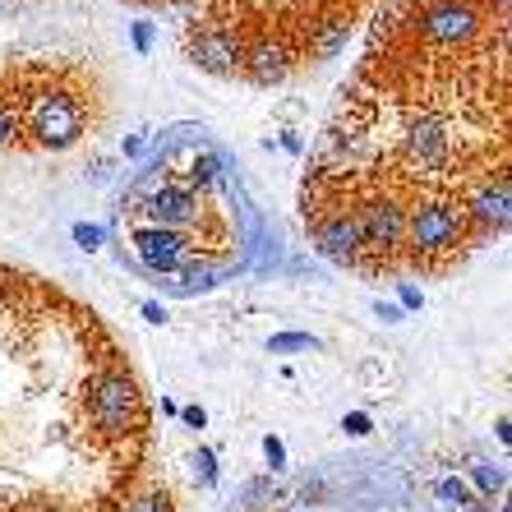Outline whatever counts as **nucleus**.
Masks as SVG:
<instances>
[{
	"mask_svg": "<svg viewBox=\"0 0 512 512\" xmlns=\"http://www.w3.org/2000/svg\"><path fill=\"white\" fill-rule=\"evenodd\" d=\"M167 19L180 51L236 84H291L323 70L383 0H125Z\"/></svg>",
	"mask_w": 512,
	"mask_h": 512,
	"instance_id": "nucleus-4",
	"label": "nucleus"
},
{
	"mask_svg": "<svg viewBox=\"0 0 512 512\" xmlns=\"http://www.w3.org/2000/svg\"><path fill=\"white\" fill-rule=\"evenodd\" d=\"M120 254L171 286H208L231 273L245 213L227 162L203 139H176L130 180L116 208Z\"/></svg>",
	"mask_w": 512,
	"mask_h": 512,
	"instance_id": "nucleus-3",
	"label": "nucleus"
},
{
	"mask_svg": "<svg viewBox=\"0 0 512 512\" xmlns=\"http://www.w3.org/2000/svg\"><path fill=\"white\" fill-rule=\"evenodd\" d=\"M508 0H383L319 125L300 222L370 282L448 277L512 199Z\"/></svg>",
	"mask_w": 512,
	"mask_h": 512,
	"instance_id": "nucleus-1",
	"label": "nucleus"
},
{
	"mask_svg": "<svg viewBox=\"0 0 512 512\" xmlns=\"http://www.w3.org/2000/svg\"><path fill=\"white\" fill-rule=\"evenodd\" d=\"M0 512H176L157 416L111 323L0 259Z\"/></svg>",
	"mask_w": 512,
	"mask_h": 512,
	"instance_id": "nucleus-2",
	"label": "nucleus"
},
{
	"mask_svg": "<svg viewBox=\"0 0 512 512\" xmlns=\"http://www.w3.org/2000/svg\"><path fill=\"white\" fill-rule=\"evenodd\" d=\"M111 88L93 60L60 51L0 56V153H65L102 130Z\"/></svg>",
	"mask_w": 512,
	"mask_h": 512,
	"instance_id": "nucleus-5",
	"label": "nucleus"
}]
</instances>
